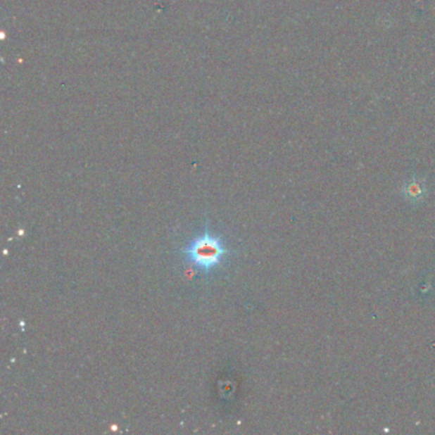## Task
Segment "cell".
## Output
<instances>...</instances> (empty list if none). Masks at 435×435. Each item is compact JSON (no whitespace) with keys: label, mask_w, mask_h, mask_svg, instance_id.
<instances>
[{"label":"cell","mask_w":435,"mask_h":435,"mask_svg":"<svg viewBox=\"0 0 435 435\" xmlns=\"http://www.w3.org/2000/svg\"><path fill=\"white\" fill-rule=\"evenodd\" d=\"M422 193H424V189H422V183H419V182H411L405 188V194L411 199L422 197Z\"/></svg>","instance_id":"2"},{"label":"cell","mask_w":435,"mask_h":435,"mask_svg":"<svg viewBox=\"0 0 435 435\" xmlns=\"http://www.w3.org/2000/svg\"><path fill=\"white\" fill-rule=\"evenodd\" d=\"M227 253L229 251L226 249L222 239L210 232H204L184 249V257L194 268L210 272L221 265Z\"/></svg>","instance_id":"1"}]
</instances>
